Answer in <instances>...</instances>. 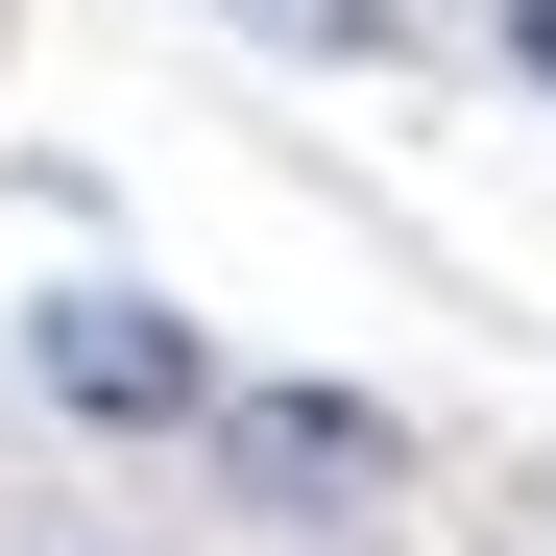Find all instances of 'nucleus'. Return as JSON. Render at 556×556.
Wrapping results in <instances>:
<instances>
[{"label": "nucleus", "mask_w": 556, "mask_h": 556, "mask_svg": "<svg viewBox=\"0 0 556 556\" xmlns=\"http://www.w3.org/2000/svg\"><path fill=\"white\" fill-rule=\"evenodd\" d=\"M25 363H49V412H98V435H218V339L169 291H49Z\"/></svg>", "instance_id": "f257e3e1"}, {"label": "nucleus", "mask_w": 556, "mask_h": 556, "mask_svg": "<svg viewBox=\"0 0 556 556\" xmlns=\"http://www.w3.org/2000/svg\"><path fill=\"white\" fill-rule=\"evenodd\" d=\"M388 412L363 388H218V484H266V508H388Z\"/></svg>", "instance_id": "f03ea898"}, {"label": "nucleus", "mask_w": 556, "mask_h": 556, "mask_svg": "<svg viewBox=\"0 0 556 556\" xmlns=\"http://www.w3.org/2000/svg\"><path fill=\"white\" fill-rule=\"evenodd\" d=\"M242 25H291V49H363V73H388L412 25H388V0H242Z\"/></svg>", "instance_id": "7ed1b4c3"}, {"label": "nucleus", "mask_w": 556, "mask_h": 556, "mask_svg": "<svg viewBox=\"0 0 556 556\" xmlns=\"http://www.w3.org/2000/svg\"><path fill=\"white\" fill-rule=\"evenodd\" d=\"M508 73H532V98H556V0H508Z\"/></svg>", "instance_id": "20e7f679"}]
</instances>
